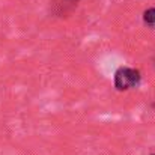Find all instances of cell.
<instances>
[{"instance_id": "obj_1", "label": "cell", "mask_w": 155, "mask_h": 155, "mask_svg": "<svg viewBox=\"0 0 155 155\" xmlns=\"http://www.w3.org/2000/svg\"><path fill=\"white\" fill-rule=\"evenodd\" d=\"M140 72L134 68H119L114 74V86L117 91L136 87L140 83Z\"/></svg>"}, {"instance_id": "obj_2", "label": "cell", "mask_w": 155, "mask_h": 155, "mask_svg": "<svg viewBox=\"0 0 155 155\" xmlns=\"http://www.w3.org/2000/svg\"><path fill=\"white\" fill-rule=\"evenodd\" d=\"M143 20H145L146 24L155 26V8H151V9L145 11V14H143Z\"/></svg>"}]
</instances>
